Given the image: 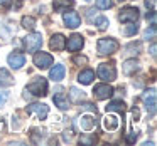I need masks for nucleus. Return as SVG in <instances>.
I'll list each match as a JSON object with an SVG mask.
<instances>
[{"label": "nucleus", "instance_id": "1", "mask_svg": "<svg viewBox=\"0 0 157 146\" xmlns=\"http://www.w3.org/2000/svg\"><path fill=\"white\" fill-rule=\"evenodd\" d=\"M118 42L115 39H110V37H105V39H100L98 44H96V49H98V54L100 55H110L113 52L118 51Z\"/></svg>", "mask_w": 157, "mask_h": 146}, {"label": "nucleus", "instance_id": "2", "mask_svg": "<svg viewBox=\"0 0 157 146\" xmlns=\"http://www.w3.org/2000/svg\"><path fill=\"white\" fill-rule=\"evenodd\" d=\"M25 91L32 92L34 96H46L48 94V81L44 77H36L31 84L27 86Z\"/></svg>", "mask_w": 157, "mask_h": 146}, {"label": "nucleus", "instance_id": "3", "mask_svg": "<svg viewBox=\"0 0 157 146\" xmlns=\"http://www.w3.org/2000/svg\"><path fill=\"white\" fill-rule=\"evenodd\" d=\"M24 45H25V49H27V52L39 51V49H41V45H42L41 34H39V32H32V34L25 35V37H24Z\"/></svg>", "mask_w": 157, "mask_h": 146}, {"label": "nucleus", "instance_id": "4", "mask_svg": "<svg viewBox=\"0 0 157 146\" xmlns=\"http://www.w3.org/2000/svg\"><path fill=\"white\" fill-rule=\"evenodd\" d=\"M98 77L105 82H112L117 77V71L112 64H100L98 67Z\"/></svg>", "mask_w": 157, "mask_h": 146}, {"label": "nucleus", "instance_id": "5", "mask_svg": "<svg viewBox=\"0 0 157 146\" xmlns=\"http://www.w3.org/2000/svg\"><path fill=\"white\" fill-rule=\"evenodd\" d=\"M52 62H54V59H52L51 54L37 52V54L34 55V64H36V67H39V69H48L49 66H52Z\"/></svg>", "mask_w": 157, "mask_h": 146}, {"label": "nucleus", "instance_id": "6", "mask_svg": "<svg viewBox=\"0 0 157 146\" xmlns=\"http://www.w3.org/2000/svg\"><path fill=\"white\" fill-rule=\"evenodd\" d=\"M118 19H120V22H132V24H135L139 20V10L135 7H125L120 12Z\"/></svg>", "mask_w": 157, "mask_h": 146}, {"label": "nucleus", "instance_id": "7", "mask_svg": "<svg viewBox=\"0 0 157 146\" xmlns=\"http://www.w3.org/2000/svg\"><path fill=\"white\" fill-rule=\"evenodd\" d=\"M27 112L29 114H34L37 119H46L49 112V108L46 104H41V102H36V104H31L27 108Z\"/></svg>", "mask_w": 157, "mask_h": 146}, {"label": "nucleus", "instance_id": "8", "mask_svg": "<svg viewBox=\"0 0 157 146\" xmlns=\"http://www.w3.org/2000/svg\"><path fill=\"white\" fill-rule=\"evenodd\" d=\"M142 101H144V104H145L147 111H150V112L155 111V104H157L155 102V89H149V91L144 92Z\"/></svg>", "mask_w": 157, "mask_h": 146}, {"label": "nucleus", "instance_id": "9", "mask_svg": "<svg viewBox=\"0 0 157 146\" xmlns=\"http://www.w3.org/2000/svg\"><path fill=\"white\" fill-rule=\"evenodd\" d=\"M93 94H95L96 99H108L113 94V87L108 84H98V86H95Z\"/></svg>", "mask_w": 157, "mask_h": 146}, {"label": "nucleus", "instance_id": "10", "mask_svg": "<svg viewBox=\"0 0 157 146\" xmlns=\"http://www.w3.org/2000/svg\"><path fill=\"white\" fill-rule=\"evenodd\" d=\"M63 20H64L66 27H69V29H76L81 24V17H79L76 12H66V14L63 15Z\"/></svg>", "mask_w": 157, "mask_h": 146}, {"label": "nucleus", "instance_id": "11", "mask_svg": "<svg viewBox=\"0 0 157 146\" xmlns=\"http://www.w3.org/2000/svg\"><path fill=\"white\" fill-rule=\"evenodd\" d=\"M83 44H85V42H83V37H81V35L73 34L71 37L68 39V42H66V47H68V51L76 52V51H81Z\"/></svg>", "mask_w": 157, "mask_h": 146}, {"label": "nucleus", "instance_id": "12", "mask_svg": "<svg viewBox=\"0 0 157 146\" xmlns=\"http://www.w3.org/2000/svg\"><path fill=\"white\" fill-rule=\"evenodd\" d=\"M9 66H10L12 69H21L22 66H24L25 62V57L24 54H21V52H12L10 55H9Z\"/></svg>", "mask_w": 157, "mask_h": 146}, {"label": "nucleus", "instance_id": "13", "mask_svg": "<svg viewBox=\"0 0 157 146\" xmlns=\"http://www.w3.org/2000/svg\"><path fill=\"white\" fill-rule=\"evenodd\" d=\"M52 51H63L66 49V37L63 34H54L51 37V42H49Z\"/></svg>", "mask_w": 157, "mask_h": 146}, {"label": "nucleus", "instance_id": "14", "mask_svg": "<svg viewBox=\"0 0 157 146\" xmlns=\"http://www.w3.org/2000/svg\"><path fill=\"white\" fill-rule=\"evenodd\" d=\"M139 67H140V64H139V61H135V59H128V61H125L123 66H122L123 74H127V76L135 74V72L139 71Z\"/></svg>", "mask_w": 157, "mask_h": 146}, {"label": "nucleus", "instance_id": "15", "mask_svg": "<svg viewBox=\"0 0 157 146\" xmlns=\"http://www.w3.org/2000/svg\"><path fill=\"white\" fill-rule=\"evenodd\" d=\"M64 74H66V69H64V66H61V64H58V66H54V67L51 69V72H49V77L52 79V81H61L63 77H64Z\"/></svg>", "mask_w": 157, "mask_h": 146}, {"label": "nucleus", "instance_id": "16", "mask_svg": "<svg viewBox=\"0 0 157 146\" xmlns=\"http://www.w3.org/2000/svg\"><path fill=\"white\" fill-rule=\"evenodd\" d=\"M93 79H95V72L91 71V69H85V71H81L79 72V76H78V81L81 82V84H91L93 82Z\"/></svg>", "mask_w": 157, "mask_h": 146}, {"label": "nucleus", "instance_id": "17", "mask_svg": "<svg viewBox=\"0 0 157 146\" xmlns=\"http://www.w3.org/2000/svg\"><path fill=\"white\" fill-rule=\"evenodd\" d=\"M54 104L58 106L59 109H68L69 108V101H68V96L64 94V92L59 91L58 94L54 96Z\"/></svg>", "mask_w": 157, "mask_h": 146}, {"label": "nucleus", "instance_id": "18", "mask_svg": "<svg viewBox=\"0 0 157 146\" xmlns=\"http://www.w3.org/2000/svg\"><path fill=\"white\" fill-rule=\"evenodd\" d=\"M79 126H81L83 131H91L95 128V119L91 116H81L79 118Z\"/></svg>", "mask_w": 157, "mask_h": 146}, {"label": "nucleus", "instance_id": "19", "mask_svg": "<svg viewBox=\"0 0 157 146\" xmlns=\"http://www.w3.org/2000/svg\"><path fill=\"white\" fill-rule=\"evenodd\" d=\"M14 84V77L10 76V72L7 69H0V86H12Z\"/></svg>", "mask_w": 157, "mask_h": 146}, {"label": "nucleus", "instance_id": "20", "mask_svg": "<svg viewBox=\"0 0 157 146\" xmlns=\"http://www.w3.org/2000/svg\"><path fill=\"white\" fill-rule=\"evenodd\" d=\"M103 126H105V129H108V131H115V129L118 128V119H117V116H106V118L103 119Z\"/></svg>", "mask_w": 157, "mask_h": 146}, {"label": "nucleus", "instance_id": "21", "mask_svg": "<svg viewBox=\"0 0 157 146\" xmlns=\"http://www.w3.org/2000/svg\"><path fill=\"white\" fill-rule=\"evenodd\" d=\"M68 7H73V0H54V10L56 12L68 10Z\"/></svg>", "mask_w": 157, "mask_h": 146}, {"label": "nucleus", "instance_id": "22", "mask_svg": "<svg viewBox=\"0 0 157 146\" xmlns=\"http://www.w3.org/2000/svg\"><path fill=\"white\" fill-rule=\"evenodd\" d=\"M106 111H117V112H123L125 111V104H123L122 101H113V102H110L108 106H106Z\"/></svg>", "mask_w": 157, "mask_h": 146}, {"label": "nucleus", "instance_id": "23", "mask_svg": "<svg viewBox=\"0 0 157 146\" xmlns=\"http://www.w3.org/2000/svg\"><path fill=\"white\" fill-rule=\"evenodd\" d=\"M22 27H24V29H29V30H32V29L36 27V19H34V17H29V15L22 17Z\"/></svg>", "mask_w": 157, "mask_h": 146}, {"label": "nucleus", "instance_id": "24", "mask_svg": "<svg viewBox=\"0 0 157 146\" xmlns=\"http://www.w3.org/2000/svg\"><path fill=\"white\" fill-rule=\"evenodd\" d=\"M96 25H98L100 30H105V29L110 25V22H108V19H106V17H98V19H96Z\"/></svg>", "mask_w": 157, "mask_h": 146}, {"label": "nucleus", "instance_id": "25", "mask_svg": "<svg viewBox=\"0 0 157 146\" xmlns=\"http://www.w3.org/2000/svg\"><path fill=\"white\" fill-rule=\"evenodd\" d=\"M112 0H96V7L98 9H103V10H105V9H112Z\"/></svg>", "mask_w": 157, "mask_h": 146}, {"label": "nucleus", "instance_id": "26", "mask_svg": "<svg viewBox=\"0 0 157 146\" xmlns=\"http://www.w3.org/2000/svg\"><path fill=\"white\" fill-rule=\"evenodd\" d=\"M137 30H139V27H137V25H128V27L123 30V34H125V35H133Z\"/></svg>", "mask_w": 157, "mask_h": 146}, {"label": "nucleus", "instance_id": "27", "mask_svg": "<svg viewBox=\"0 0 157 146\" xmlns=\"http://www.w3.org/2000/svg\"><path fill=\"white\" fill-rule=\"evenodd\" d=\"M79 143H81V144H93V143H95V138H90V136H81V138H79Z\"/></svg>", "mask_w": 157, "mask_h": 146}, {"label": "nucleus", "instance_id": "28", "mask_svg": "<svg viewBox=\"0 0 157 146\" xmlns=\"http://www.w3.org/2000/svg\"><path fill=\"white\" fill-rule=\"evenodd\" d=\"M73 62H75V64H86L88 59H86L85 55H76V57L73 59Z\"/></svg>", "mask_w": 157, "mask_h": 146}, {"label": "nucleus", "instance_id": "29", "mask_svg": "<svg viewBox=\"0 0 157 146\" xmlns=\"http://www.w3.org/2000/svg\"><path fill=\"white\" fill-rule=\"evenodd\" d=\"M71 98L75 99V101H78V99H79V91H78L76 87H73V89H71Z\"/></svg>", "mask_w": 157, "mask_h": 146}, {"label": "nucleus", "instance_id": "30", "mask_svg": "<svg viewBox=\"0 0 157 146\" xmlns=\"http://www.w3.org/2000/svg\"><path fill=\"white\" fill-rule=\"evenodd\" d=\"M135 139H137V134H135V133H132V134L127 136V143H130V144H132V143H135Z\"/></svg>", "mask_w": 157, "mask_h": 146}, {"label": "nucleus", "instance_id": "31", "mask_svg": "<svg viewBox=\"0 0 157 146\" xmlns=\"http://www.w3.org/2000/svg\"><path fill=\"white\" fill-rule=\"evenodd\" d=\"M5 102V94H2V92H0V106L4 104Z\"/></svg>", "mask_w": 157, "mask_h": 146}, {"label": "nucleus", "instance_id": "32", "mask_svg": "<svg viewBox=\"0 0 157 146\" xmlns=\"http://www.w3.org/2000/svg\"><path fill=\"white\" fill-rule=\"evenodd\" d=\"M150 54H152V57H155V44L150 47Z\"/></svg>", "mask_w": 157, "mask_h": 146}, {"label": "nucleus", "instance_id": "33", "mask_svg": "<svg viewBox=\"0 0 157 146\" xmlns=\"http://www.w3.org/2000/svg\"><path fill=\"white\" fill-rule=\"evenodd\" d=\"M10 0H0V5H5V4H9Z\"/></svg>", "mask_w": 157, "mask_h": 146}, {"label": "nucleus", "instance_id": "34", "mask_svg": "<svg viewBox=\"0 0 157 146\" xmlns=\"http://www.w3.org/2000/svg\"><path fill=\"white\" fill-rule=\"evenodd\" d=\"M0 128H4V123H2V119H0Z\"/></svg>", "mask_w": 157, "mask_h": 146}, {"label": "nucleus", "instance_id": "35", "mask_svg": "<svg viewBox=\"0 0 157 146\" xmlns=\"http://www.w3.org/2000/svg\"><path fill=\"white\" fill-rule=\"evenodd\" d=\"M86 2H90V0H86Z\"/></svg>", "mask_w": 157, "mask_h": 146}, {"label": "nucleus", "instance_id": "36", "mask_svg": "<svg viewBox=\"0 0 157 146\" xmlns=\"http://www.w3.org/2000/svg\"><path fill=\"white\" fill-rule=\"evenodd\" d=\"M120 2H122V0H120Z\"/></svg>", "mask_w": 157, "mask_h": 146}]
</instances>
